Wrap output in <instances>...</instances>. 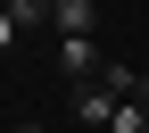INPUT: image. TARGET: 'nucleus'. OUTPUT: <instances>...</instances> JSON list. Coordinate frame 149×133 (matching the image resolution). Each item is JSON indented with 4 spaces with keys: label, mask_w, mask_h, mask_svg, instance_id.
<instances>
[{
    "label": "nucleus",
    "mask_w": 149,
    "mask_h": 133,
    "mask_svg": "<svg viewBox=\"0 0 149 133\" xmlns=\"http://www.w3.org/2000/svg\"><path fill=\"white\" fill-rule=\"evenodd\" d=\"M58 75H66V83H100V75H108L100 33H58Z\"/></svg>",
    "instance_id": "obj_1"
},
{
    "label": "nucleus",
    "mask_w": 149,
    "mask_h": 133,
    "mask_svg": "<svg viewBox=\"0 0 149 133\" xmlns=\"http://www.w3.org/2000/svg\"><path fill=\"white\" fill-rule=\"evenodd\" d=\"M74 117H83V125H100V133H108V125H116V117H124V100H116V91H108V83H74Z\"/></svg>",
    "instance_id": "obj_2"
},
{
    "label": "nucleus",
    "mask_w": 149,
    "mask_h": 133,
    "mask_svg": "<svg viewBox=\"0 0 149 133\" xmlns=\"http://www.w3.org/2000/svg\"><path fill=\"white\" fill-rule=\"evenodd\" d=\"M100 83H108V91H116V100H124V108H149V75H141L133 58H108V75H100Z\"/></svg>",
    "instance_id": "obj_3"
},
{
    "label": "nucleus",
    "mask_w": 149,
    "mask_h": 133,
    "mask_svg": "<svg viewBox=\"0 0 149 133\" xmlns=\"http://www.w3.org/2000/svg\"><path fill=\"white\" fill-rule=\"evenodd\" d=\"M58 33H100V0H58Z\"/></svg>",
    "instance_id": "obj_4"
},
{
    "label": "nucleus",
    "mask_w": 149,
    "mask_h": 133,
    "mask_svg": "<svg viewBox=\"0 0 149 133\" xmlns=\"http://www.w3.org/2000/svg\"><path fill=\"white\" fill-rule=\"evenodd\" d=\"M8 17L33 33V25H50V17H58V0H8Z\"/></svg>",
    "instance_id": "obj_5"
},
{
    "label": "nucleus",
    "mask_w": 149,
    "mask_h": 133,
    "mask_svg": "<svg viewBox=\"0 0 149 133\" xmlns=\"http://www.w3.org/2000/svg\"><path fill=\"white\" fill-rule=\"evenodd\" d=\"M17 42H25V25H17V17H8V8H0V58H8V50H17Z\"/></svg>",
    "instance_id": "obj_6"
},
{
    "label": "nucleus",
    "mask_w": 149,
    "mask_h": 133,
    "mask_svg": "<svg viewBox=\"0 0 149 133\" xmlns=\"http://www.w3.org/2000/svg\"><path fill=\"white\" fill-rule=\"evenodd\" d=\"M0 8H8V0H0Z\"/></svg>",
    "instance_id": "obj_7"
}]
</instances>
